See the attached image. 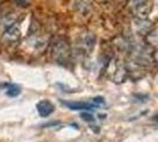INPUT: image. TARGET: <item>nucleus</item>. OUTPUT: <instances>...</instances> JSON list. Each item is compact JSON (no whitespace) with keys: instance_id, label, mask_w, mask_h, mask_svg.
Here are the masks:
<instances>
[{"instance_id":"1","label":"nucleus","mask_w":158,"mask_h":142,"mask_svg":"<svg viewBox=\"0 0 158 142\" xmlns=\"http://www.w3.org/2000/svg\"><path fill=\"white\" fill-rule=\"evenodd\" d=\"M52 59L60 64H65L70 58V45L67 38L57 37L51 45Z\"/></svg>"},{"instance_id":"2","label":"nucleus","mask_w":158,"mask_h":142,"mask_svg":"<svg viewBox=\"0 0 158 142\" xmlns=\"http://www.w3.org/2000/svg\"><path fill=\"white\" fill-rule=\"evenodd\" d=\"M130 10L133 13L135 18L148 19L152 11V5L149 0H128Z\"/></svg>"},{"instance_id":"3","label":"nucleus","mask_w":158,"mask_h":142,"mask_svg":"<svg viewBox=\"0 0 158 142\" xmlns=\"http://www.w3.org/2000/svg\"><path fill=\"white\" fill-rule=\"evenodd\" d=\"M113 62V71H111L112 73V81L115 83H123L125 82L128 77V69L125 64L119 63L117 61H112Z\"/></svg>"},{"instance_id":"4","label":"nucleus","mask_w":158,"mask_h":142,"mask_svg":"<svg viewBox=\"0 0 158 142\" xmlns=\"http://www.w3.org/2000/svg\"><path fill=\"white\" fill-rule=\"evenodd\" d=\"M79 45L81 47V51L83 53L89 55L93 51V49L95 46V36L93 33H90V32L83 33L82 37H81V39H80Z\"/></svg>"},{"instance_id":"5","label":"nucleus","mask_w":158,"mask_h":142,"mask_svg":"<svg viewBox=\"0 0 158 142\" xmlns=\"http://www.w3.org/2000/svg\"><path fill=\"white\" fill-rule=\"evenodd\" d=\"M133 27H135V32L138 34H142V36L145 37L149 32L153 30V24L149 19H138V18H135Z\"/></svg>"},{"instance_id":"6","label":"nucleus","mask_w":158,"mask_h":142,"mask_svg":"<svg viewBox=\"0 0 158 142\" xmlns=\"http://www.w3.org/2000/svg\"><path fill=\"white\" fill-rule=\"evenodd\" d=\"M36 108H37V111H38L40 116H42V117H48V116H50V115L54 112V109H55V108H54V104L50 102V101H48V100L40 101V102L37 103Z\"/></svg>"},{"instance_id":"7","label":"nucleus","mask_w":158,"mask_h":142,"mask_svg":"<svg viewBox=\"0 0 158 142\" xmlns=\"http://www.w3.org/2000/svg\"><path fill=\"white\" fill-rule=\"evenodd\" d=\"M19 37H20V30L16 25V23L7 26L6 31L4 33V38L5 39L7 40V41H12L13 43V41H17V40L19 39Z\"/></svg>"},{"instance_id":"8","label":"nucleus","mask_w":158,"mask_h":142,"mask_svg":"<svg viewBox=\"0 0 158 142\" xmlns=\"http://www.w3.org/2000/svg\"><path fill=\"white\" fill-rule=\"evenodd\" d=\"M65 105L68 107L71 110H85V111H89L94 108H98L95 104L93 103H85V102H62Z\"/></svg>"},{"instance_id":"9","label":"nucleus","mask_w":158,"mask_h":142,"mask_svg":"<svg viewBox=\"0 0 158 142\" xmlns=\"http://www.w3.org/2000/svg\"><path fill=\"white\" fill-rule=\"evenodd\" d=\"M145 40L150 47H157L158 49V29H153L145 36Z\"/></svg>"},{"instance_id":"10","label":"nucleus","mask_w":158,"mask_h":142,"mask_svg":"<svg viewBox=\"0 0 158 142\" xmlns=\"http://www.w3.org/2000/svg\"><path fill=\"white\" fill-rule=\"evenodd\" d=\"M20 87H18L16 84H7V89H6V95L11 96V97H16L20 94Z\"/></svg>"},{"instance_id":"11","label":"nucleus","mask_w":158,"mask_h":142,"mask_svg":"<svg viewBox=\"0 0 158 142\" xmlns=\"http://www.w3.org/2000/svg\"><path fill=\"white\" fill-rule=\"evenodd\" d=\"M81 117L83 121H86V122H94V116L90 114V112H88V111H85V112H82L81 114Z\"/></svg>"},{"instance_id":"12","label":"nucleus","mask_w":158,"mask_h":142,"mask_svg":"<svg viewBox=\"0 0 158 142\" xmlns=\"http://www.w3.org/2000/svg\"><path fill=\"white\" fill-rule=\"evenodd\" d=\"M92 103L93 104H95L96 107H100V105H102L103 103H105V101H103L102 97H94V98H92Z\"/></svg>"},{"instance_id":"13","label":"nucleus","mask_w":158,"mask_h":142,"mask_svg":"<svg viewBox=\"0 0 158 142\" xmlns=\"http://www.w3.org/2000/svg\"><path fill=\"white\" fill-rule=\"evenodd\" d=\"M152 58H153V62L158 64V49L152 53Z\"/></svg>"}]
</instances>
